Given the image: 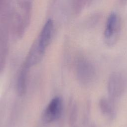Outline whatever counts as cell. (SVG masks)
Here are the masks:
<instances>
[{
	"label": "cell",
	"instance_id": "6da1fadb",
	"mask_svg": "<svg viewBox=\"0 0 127 127\" xmlns=\"http://www.w3.org/2000/svg\"><path fill=\"white\" fill-rule=\"evenodd\" d=\"M122 20L120 15L113 12L108 16L104 30V38L109 45L115 43L118 39L122 30Z\"/></svg>",
	"mask_w": 127,
	"mask_h": 127
},
{
	"label": "cell",
	"instance_id": "7a4b0ae2",
	"mask_svg": "<svg viewBox=\"0 0 127 127\" xmlns=\"http://www.w3.org/2000/svg\"><path fill=\"white\" fill-rule=\"evenodd\" d=\"M63 103L59 97L54 98L46 108L43 114V120L46 123H50L57 120L61 116Z\"/></svg>",
	"mask_w": 127,
	"mask_h": 127
},
{
	"label": "cell",
	"instance_id": "3957f363",
	"mask_svg": "<svg viewBox=\"0 0 127 127\" xmlns=\"http://www.w3.org/2000/svg\"><path fill=\"white\" fill-rule=\"evenodd\" d=\"M53 31V22L52 19H48L44 25L36 43L39 49L44 53L49 46Z\"/></svg>",
	"mask_w": 127,
	"mask_h": 127
},
{
	"label": "cell",
	"instance_id": "277c9868",
	"mask_svg": "<svg viewBox=\"0 0 127 127\" xmlns=\"http://www.w3.org/2000/svg\"><path fill=\"white\" fill-rule=\"evenodd\" d=\"M30 67L23 63L18 75L16 82L17 92L20 96L25 94L26 90L27 79Z\"/></svg>",
	"mask_w": 127,
	"mask_h": 127
},
{
	"label": "cell",
	"instance_id": "5b68a950",
	"mask_svg": "<svg viewBox=\"0 0 127 127\" xmlns=\"http://www.w3.org/2000/svg\"><path fill=\"white\" fill-rule=\"evenodd\" d=\"M92 0H72L73 10L75 14H79L84 7L92 3Z\"/></svg>",
	"mask_w": 127,
	"mask_h": 127
},
{
	"label": "cell",
	"instance_id": "8992f818",
	"mask_svg": "<svg viewBox=\"0 0 127 127\" xmlns=\"http://www.w3.org/2000/svg\"><path fill=\"white\" fill-rule=\"evenodd\" d=\"M120 3L122 5H125L127 2V0H119Z\"/></svg>",
	"mask_w": 127,
	"mask_h": 127
}]
</instances>
